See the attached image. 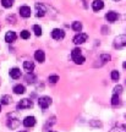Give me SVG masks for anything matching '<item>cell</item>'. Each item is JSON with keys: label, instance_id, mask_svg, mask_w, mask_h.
Here are the masks:
<instances>
[{"label": "cell", "instance_id": "17", "mask_svg": "<svg viewBox=\"0 0 126 132\" xmlns=\"http://www.w3.org/2000/svg\"><path fill=\"white\" fill-rule=\"evenodd\" d=\"M20 125V121H19V119L17 118H15V119H10V120H7V126H9L10 128H16L17 126Z\"/></svg>", "mask_w": 126, "mask_h": 132}, {"label": "cell", "instance_id": "20", "mask_svg": "<svg viewBox=\"0 0 126 132\" xmlns=\"http://www.w3.org/2000/svg\"><path fill=\"white\" fill-rule=\"evenodd\" d=\"M1 5L4 7H6V9H9V7H11L14 5V0H1Z\"/></svg>", "mask_w": 126, "mask_h": 132}, {"label": "cell", "instance_id": "19", "mask_svg": "<svg viewBox=\"0 0 126 132\" xmlns=\"http://www.w3.org/2000/svg\"><path fill=\"white\" fill-rule=\"evenodd\" d=\"M72 29H74V31H76V32L81 33V29H82V23H81V22H78V21L74 22V23H72Z\"/></svg>", "mask_w": 126, "mask_h": 132}, {"label": "cell", "instance_id": "32", "mask_svg": "<svg viewBox=\"0 0 126 132\" xmlns=\"http://www.w3.org/2000/svg\"><path fill=\"white\" fill-rule=\"evenodd\" d=\"M115 1H120V0H115Z\"/></svg>", "mask_w": 126, "mask_h": 132}, {"label": "cell", "instance_id": "11", "mask_svg": "<svg viewBox=\"0 0 126 132\" xmlns=\"http://www.w3.org/2000/svg\"><path fill=\"white\" fill-rule=\"evenodd\" d=\"M16 40V33L14 31H9L5 34V42L6 43H12Z\"/></svg>", "mask_w": 126, "mask_h": 132}, {"label": "cell", "instance_id": "4", "mask_svg": "<svg viewBox=\"0 0 126 132\" xmlns=\"http://www.w3.org/2000/svg\"><path fill=\"white\" fill-rule=\"evenodd\" d=\"M126 45V34L117 36L114 39V47L115 48H122Z\"/></svg>", "mask_w": 126, "mask_h": 132}, {"label": "cell", "instance_id": "22", "mask_svg": "<svg viewBox=\"0 0 126 132\" xmlns=\"http://www.w3.org/2000/svg\"><path fill=\"white\" fill-rule=\"evenodd\" d=\"M110 77H112L113 81H119L120 78V73H119V71H112V73H110Z\"/></svg>", "mask_w": 126, "mask_h": 132}, {"label": "cell", "instance_id": "9", "mask_svg": "<svg viewBox=\"0 0 126 132\" xmlns=\"http://www.w3.org/2000/svg\"><path fill=\"white\" fill-rule=\"evenodd\" d=\"M105 19H107L108 22H115L117 19H119V15L115 11H109L107 15H105Z\"/></svg>", "mask_w": 126, "mask_h": 132}, {"label": "cell", "instance_id": "27", "mask_svg": "<svg viewBox=\"0 0 126 132\" xmlns=\"http://www.w3.org/2000/svg\"><path fill=\"white\" fill-rule=\"evenodd\" d=\"M122 92V87L121 86H116L115 88H114V94H120Z\"/></svg>", "mask_w": 126, "mask_h": 132}, {"label": "cell", "instance_id": "2", "mask_svg": "<svg viewBox=\"0 0 126 132\" xmlns=\"http://www.w3.org/2000/svg\"><path fill=\"white\" fill-rule=\"evenodd\" d=\"M33 106V102L31 99H22V100H20L19 104H17V109L19 110H23V109H29Z\"/></svg>", "mask_w": 126, "mask_h": 132}, {"label": "cell", "instance_id": "29", "mask_svg": "<svg viewBox=\"0 0 126 132\" xmlns=\"http://www.w3.org/2000/svg\"><path fill=\"white\" fill-rule=\"evenodd\" d=\"M19 132H27V131H19Z\"/></svg>", "mask_w": 126, "mask_h": 132}, {"label": "cell", "instance_id": "25", "mask_svg": "<svg viewBox=\"0 0 126 132\" xmlns=\"http://www.w3.org/2000/svg\"><path fill=\"white\" fill-rule=\"evenodd\" d=\"M49 83H51V85H54V83H56L58 81H59V76L56 75H53V76H49Z\"/></svg>", "mask_w": 126, "mask_h": 132}, {"label": "cell", "instance_id": "24", "mask_svg": "<svg viewBox=\"0 0 126 132\" xmlns=\"http://www.w3.org/2000/svg\"><path fill=\"white\" fill-rule=\"evenodd\" d=\"M112 104H113V105H117V104H120V98H119V94H114V95H113Z\"/></svg>", "mask_w": 126, "mask_h": 132}, {"label": "cell", "instance_id": "15", "mask_svg": "<svg viewBox=\"0 0 126 132\" xmlns=\"http://www.w3.org/2000/svg\"><path fill=\"white\" fill-rule=\"evenodd\" d=\"M23 69L25 71H27L28 73H31L33 70H34V64H33V61H25L23 62Z\"/></svg>", "mask_w": 126, "mask_h": 132}, {"label": "cell", "instance_id": "3", "mask_svg": "<svg viewBox=\"0 0 126 132\" xmlns=\"http://www.w3.org/2000/svg\"><path fill=\"white\" fill-rule=\"evenodd\" d=\"M50 104H51V98L50 97H41V98L38 99V105H39L43 110H45V109L49 108Z\"/></svg>", "mask_w": 126, "mask_h": 132}, {"label": "cell", "instance_id": "10", "mask_svg": "<svg viewBox=\"0 0 126 132\" xmlns=\"http://www.w3.org/2000/svg\"><path fill=\"white\" fill-rule=\"evenodd\" d=\"M9 75L11 78H14V80H17L21 77V70H20L19 67H14V69H11L9 72Z\"/></svg>", "mask_w": 126, "mask_h": 132}, {"label": "cell", "instance_id": "30", "mask_svg": "<svg viewBox=\"0 0 126 132\" xmlns=\"http://www.w3.org/2000/svg\"><path fill=\"white\" fill-rule=\"evenodd\" d=\"M0 111H1V105H0Z\"/></svg>", "mask_w": 126, "mask_h": 132}, {"label": "cell", "instance_id": "23", "mask_svg": "<svg viewBox=\"0 0 126 132\" xmlns=\"http://www.w3.org/2000/svg\"><path fill=\"white\" fill-rule=\"evenodd\" d=\"M34 80H36V76L33 75L32 72H31V73H28V75L26 76V81H27L28 83H34Z\"/></svg>", "mask_w": 126, "mask_h": 132}, {"label": "cell", "instance_id": "26", "mask_svg": "<svg viewBox=\"0 0 126 132\" xmlns=\"http://www.w3.org/2000/svg\"><path fill=\"white\" fill-rule=\"evenodd\" d=\"M31 36V33L28 32L27 29H23V31H21V38H23V39H28Z\"/></svg>", "mask_w": 126, "mask_h": 132}, {"label": "cell", "instance_id": "18", "mask_svg": "<svg viewBox=\"0 0 126 132\" xmlns=\"http://www.w3.org/2000/svg\"><path fill=\"white\" fill-rule=\"evenodd\" d=\"M11 100H12V98L10 97V95H3L1 98H0V103L3 104V105H7V104L11 103Z\"/></svg>", "mask_w": 126, "mask_h": 132}, {"label": "cell", "instance_id": "7", "mask_svg": "<svg viewBox=\"0 0 126 132\" xmlns=\"http://www.w3.org/2000/svg\"><path fill=\"white\" fill-rule=\"evenodd\" d=\"M19 12H20V15H21V17H25V19L29 17L31 14H32L31 7H28V6H21L19 9Z\"/></svg>", "mask_w": 126, "mask_h": 132}, {"label": "cell", "instance_id": "21", "mask_svg": "<svg viewBox=\"0 0 126 132\" xmlns=\"http://www.w3.org/2000/svg\"><path fill=\"white\" fill-rule=\"evenodd\" d=\"M33 32H34V34H36L37 37L42 36V28H41V26H38V24H34V26H33Z\"/></svg>", "mask_w": 126, "mask_h": 132}, {"label": "cell", "instance_id": "1", "mask_svg": "<svg viewBox=\"0 0 126 132\" xmlns=\"http://www.w3.org/2000/svg\"><path fill=\"white\" fill-rule=\"evenodd\" d=\"M71 57H72V60H74L75 64H77V65H82V64L86 61L84 56H82V53H81V49H80V48H75V49L71 52Z\"/></svg>", "mask_w": 126, "mask_h": 132}, {"label": "cell", "instance_id": "16", "mask_svg": "<svg viewBox=\"0 0 126 132\" xmlns=\"http://www.w3.org/2000/svg\"><path fill=\"white\" fill-rule=\"evenodd\" d=\"M26 92V88H25L23 85H16L14 87V93L15 94H23Z\"/></svg>", "mask_w": 126, "mask_h": 132}, {"label": "cell", "instance_id": "8", "mask_svg": "<svg viewBox=\"0 0 126 132\" xmlns=\"http://www.w3.org/2000/svg\"><path fill=\"white\" fill-rule=\"evenodd\" d=\"M36 125V118L34 116H27L23 120V126L25 127H33Z\"/></svg>", "mask_w": 126, "mask_h": 132}, {"label": "cell", "instance_id": "6", "mask_svg": "<svg viewBox=\"0 0 126 132\" xmlns=\"http://www.w3.org/2000/svg\"><path fill=\"white\" fill-rule=\"evenodd\" d=\"M87 38H88V36L86 33H78V34H76L75 37H74V43L77 44V45L82 44V43H84L87 40Z\"/></svg>", "mask_w": 126, "mask_h": 132}, {"label": "cell", "instance_id": "5", "mask_svg": "<svg viewBox=\"0 0 126 132\" xmlns=\"http://www.w3.org/2000/svg\"><path fill=\"white\" fill-rule=\"evenodd\" d=\"M51 37L56 39V40H60L62 38L65 37V32H64V29H60V28H54L51 31Z\"/></svg>", "mask_w": 126, "mask_h": 132}, {"label": "cell", "instance_id": "28", "mask_svg": "<svg viewBox=\"0 0 126 132\" xmlns=\"http://www.w3.org/2000/svg\"><path fill=\"white\" fill-rule=\"evenodd\" d=\"M122 66H124V69H126V61L124 62V64H122Z\"/></svg>", "mask_w": 126, "mask_h": 132}, {"label": "cell", "instance_id": "31", "mask_svg": "<svg viewBox=\"0 0 126 132\" xmlns=\"http://www.w3.org/2000/svg\"><path fill=\"white\" fill-rule=\"evenodd\" d=\"M49 132H55V131H49Z\"/></svg>", "mask_w": 126, "mask_h": 132}, {"label": "cell", "instance_id": "14", "mask_svg": "<svg viewBox=\"0 0 126 132\" xmlns=\"http://www.w3.org/2000/svg\"><path fill=\"white\" fill-rule=\"evenodd\" d=\"M36 10H37V16L38 17H43V16L45 15V12H47L45 7H44L42 4H36Z\"/></svg>", "mask_w": 126, "mask_h": 132}, {"label": "cell", "instance_id": "12", "mask_svg": "<svg viewBox=\"0 0 126 132\" xmlns=\"http://www.w3.org/2000/svg\"><path fill=\"white\" fill-rule=\"evenodd\" d=\"M104 7V1L103 0H94L93 3H92V9L94 11H99V10H102Z\"/></svg>", "mask_w": 126, "mask_h": 132}, {"label": "cell", "instance_id": "13", "mask_svg": "<svg viewBox=\"0 0 126 132\" xmlns=\"http://www.w3.org/2000/svg\"><path fill=\"white\" fill-rule=\"evenodd\" d=\"M34 59L39 62H44V60H45V54H44V52H43V50H37V52L34 53Z\"/></svg>", "mask_w": 126, "mask_h": 132}]
</instances>
